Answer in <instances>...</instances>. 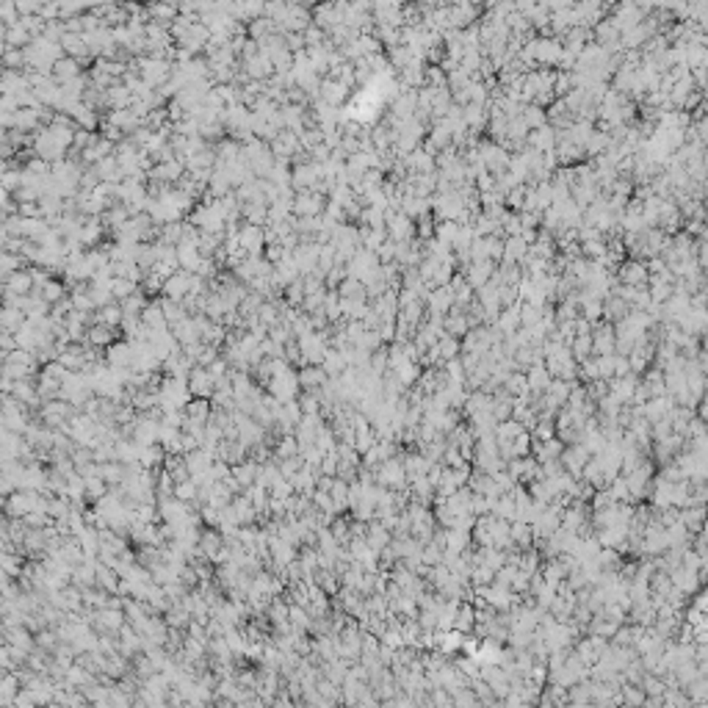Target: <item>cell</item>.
<instances>
[{"label":"cell","instance_id":"6da1fadb","mask_svg":"<svg viewBox=\"0 0 708 708\" xmlns=\"http://www.w3.org/2000/svg\"><path fill=\"white\" fill-rule=\"evenodd\" d=\"M528 47H531V58H534L537 69L559 67V58H562V42L559 39H553V36H534V39H528Z\"/></svg>","mask_w":708,"mask_h":708},{"label":"cell","instance_id":"7a4b0ae2","mask_svg":"<svg viewBox=\"0 0 708 708\" xmlns=\"http://www.w3.org/2000/svg\"><path fill=\"white\" fill-rule=\"evenodd\" d=\"M324 208H327V197L313 194V191H296V197L291 202L293 219H316L324 214Z\"/></svg>","mask_w":708,"mask_h":708},{"label":"cell","instance_id":"3957f363","mask_svg":"<svg viewBox=\"0 0 708 708\" xmlns=\"http://www.w3.org/2000/svg\"><path fill=\"white\" fill-rule=\"evenodd\" d=\"M374 271H379V257L374 252H365V249H357L346 263V277L360 279V282H365Z\"/></svg>","mask_w":708,"mask_h":708},{"label":"cell","instance_id":"277c9868","mask_svg":"<svg viewBox=\"0 0 708 708\" xmlns=\"http://www.w3.org/2000/svg\"><path fill=\"white\" fill-rule=\"evenodd\" d=\"M614 277H617L620 285H628V288H648V279H650L648 266L642 260H623L617 266Z\"/></svg>","mask_w":708,"mask_h":708},{"label":"cell","instance_id":"5b68a950","mask_svg":"<svg viewBox=\"0 0 708 708\" xmlns=\"http://www.w3.org/2000/svg\"><path fill=\"white\" fill-rule=\"evenodd\" d=\"M424 307H426V316H435V318H446V313H451L454 307V296H451V288H429L426 299H424Z\"/></svg>","mask_w":708,"mask_h":708},{"label":"cell","instance_id":"8992f818","mask_svg":"<svg viewBox=\"0 0 708 708\" xmlns=\"http://www.w3.org/2000/svg\"><path fill=\"white\" fill-rule=\"evenodd\" d=\"M108 365L116 368V371H128V368H136V346L130 340H116L108 346V354H105Z\"/></svg>","mask_w":708,"mask_h":708},{"label":"cell","instance_id":"52a82bcc","mask_svg":"<svg viewBox=\"0 0 708 708\" xmlns=\"http://www.w3.org/2000/svg\"><path fill=\"white\" fill-rule=\"evenodd\" d=\"M385 230L393 243H404L415 238V222H410L404 214H385Z\"/></svg>","mask_w":708,"mask_h":708},{"label":"cell","instance_id":"ba28073f","mask_svg":"<svg viewBox=\"0 0 708 708\" xmlns=\"http://www.w3.org/2000/svg\"><path fill=\"white\" fill-rule=\"evenodd\" d=\"M592 357H603V354H614V324L609 321H598L592 327Z\"/></svg>","mask_w":708,"mask_h":708},{"label":"cell","instance_id":"9c48e42d","mask_svg":"<svg viewBox=\"0 0 708 708\" xmlns=\"http://www.w3.org/2000/svg\"><path fill=\"white\" fill-rule=\"evenodd\" d=\"M268 390H271V396L279 399V402H293V396H296V390H299V379H296V374H293L291 368H285L282 374H277V377L268 379Z\"/></svg>","mask_w":708,"mask_h":708},{"label":"cell","instance_id":"30bf717a","mask_svg":"<svg viewBox=\"0 0 708 708\" xmlns=\"http://www.w3.org/2000/svg\"><path fill=\"white\" fill-rule=\"evenodd\" d=\"M495 266L498 263H490V260H481V263H468L465 268H460L457 274H463V279L471 285L473 291L476 288H481V285H487L490 279H492V271H495Z\"/></svg>","mask_w":708,"mask_h":708},{"label":"cell","instance_id":"8fae6325","mask_svg":"<svg viewBox=\"0 0 708 708\" xmlns=\"http://www.w3.org/2000/svg\"><path fill=\"white\" fill-rule=\"evenodd\" d=\"M346 97H349V89H346L343 83H338V80H332V78H324V80H321V86H318V103H324V105H329V108H340Z\"/></svg>","mask_w":708,"mask_h":708},{"label":"cell","instance_id":"7c38bea8","mask_svg":"<svg viewBox=\"0 0 708 708\" xmlns=\"http://www.w3.org/2000/svg\"><path fill=\"white\" fill-rule=\"evenodd\" d=\"M191 293V274L189 271H175L166 282H164V296L166 299H175V302H183L186 296Z\"/></svg>","mask_w":708,"mask_h":708},{"label":"cell","instance_id":"4fadbf2b","mask_svg":"<svg viewBox=\"0 0 708 708\" xmlns=\"http://www.w3.org/2000/svg\"><path fill=\"white\" fill-rule=\"evenodd\" d=\"M526 147H531V150H537V153H551V150L556 147V130H553L551 125H542V128H537V130H528Z\"/></svg>","mask_w":708,"mask_h":708},{"label":"cell","instance_id":"5bb4252c","mask_svg":"<svg viewBox=\"0 0 708 708\" xmlns=\"http://www.w3.org/2000/svg\"><path fill=\"white\" fill-rule=\"evenodd\" d=\"M404 166H407L410 175H435V172H438V169H435V155H429L424 147H418L415 153H410V155L404 158Z\"/></svg>","mask_w":708,"mask_h":708},{"label":"cell","instance_id":"9a60e30c","mask_svg":"<svg viewBox=\"0 0 708 708\" xmlns=\"http://www.w3.org/2000/svg\"><path fill=\"white\" fill-rule=\"evenodd\" d=\"M443 332L451 335V338H457V340H463V338L471 332V324H468L465 310L451 307V313H446V318H443Z\"/></svg>","mask_w":708,"mask_h":708},{"label":"cell","instance_id":"2e32d148","mask_svg":"<svg viewBox=\"0 0 708 708\" xmlns=\"http://www.w3.org/2000/svg\"><path fill=\"white\" fill-rule=\"evenodd\" d=\"M186 388H189V393L205 399L214 390V379H211L208 368H191V374L186 377Z\"/></svg>","mask_w":708,"mask_h":708},{"label":"cell","instance_id":"e0dca14e","mask_svg":"<svg viewBox=\"0 0 708 708\" xmlns=\"http://www.w3.org/2000/svg\"><path fill=\"white\" fill-rule=\"evenodd\" d=\"M299 379V388H304V390H310V393H316V390H321L324 385H327V374H324V368L321 365H304L302 368V374L296 377Z\"/></svg>","mask_w":708,"mask_h":708},{"label":"cell","instance_id":"ac0fdd59","mask_svg":"<svg viewBox=\"0 0 708 708\" xmlns=\"http://www.w3.org/2000/svg\"><path fill=\"white\" fill-rule=\"evenodd\" d=\"M53 80L61 86V83H69V80H75V78H80V61H75V58H58L55 64H53Z\"/></svg>","mask_w":708,"mask_h":708},{"label":"cell","instance_id":"d6986e66","mask_svg":"<svg viewBox=\"0 0 708 708\" xmlns=\"http://www.w3.org/2000/svg\"><path fill=\"white\" fill-rule=\"evenodd\" d=\"M86 343L94 349H108L111 343H116V329L103 327V324H92L86 329Z\"/></svg>","mask_w":708,"mask_h":708},{"label":"cell","instance_id":"ffe728a7","mask_svg":"<svg viewBox=\"0 0 708 708\" xmlns=\"http://www.w3.org/2000/svg\"><path fill=\"white\" fill-rule=\"evenodd\" d=\"M526 254H528V246L523 243V238H503L501 263H506V266H520Z\"/></svg>","mask_w":708,"mask_h":708},{"label":"cell","instance_id":"44dd1931","mask_svg":"<svg viewBox=\"0 0 708 708\" xmlns=\"http://www.w3.org/2000/svg\"><path fill=\"white\" fill-rule=\"evenodd\" d=\"M551 374L545 371V365H534V368H528L526 371V385H528V393H534V396H542L548 388H551Z\"/></svg>","mask_w":708,"mask_h":708},{"label":"cell","instance_id":"7402d4cb","mask_svg":"<svg viewBox=\"0 0 708 708\" xmlns=\"http://www.w3.org/2000/svg\"><path fill=\"white\" fill-rule=\"evenodd\" d=\"M108 125H114V128H119L122 133H133V130H139L141 128V119L130 111V108H119V111H111V116H108Z\"/></svg>","mask_w":708,"mask_h":708},{"label":"cell","instance_id":"603a6c76","mask_svg":"<svg viewBox=\"0 0 708 708\" xmlns=\"http://www.w3.org/2000/svg\"><path fill=\"white\" fill-rule=\"evenodd\" d=\"M628 313H631V307H628L623 299H617V296H612V293L603 299V321L617 324V321H623Z\"/></svg>","mask_w":708,"mask_h":708},{"label":"cell","instance_id":"cb8c5ba5","mask_svg":"<svg viewBox=\"0 0 708 708\" xmlns=\"http://www.w3.org/2000/svg\"><path fill=\"white\" fill-rule=\"evenodd\" d=\"M335 293H338L340 299H349V302H368V296H365V285H363L360 279H352V277H346V279L335 288Z\"/></svg>","mask_w":708,"mask_h":708},{"label":"cell","instance_id":"d4e9b609","mask_svg":"<svg viewBox=\"0 0 708 708\" xmlns=\"http://www.w3.org/2000/svg\"><path fill=\"white\" fill-rule=\"evenodd\" d=\"M385 58H388L390 67H396V69L402 72V69H407L418 55H413V50H410L407 44H396V47H388V55H385Z\"/></svg>","mask_w":708,"mask_h":708},{"label":"cell","instance_id":"484cf974","mask_svg":"<svg viewBox=\"0 0 708 708\" xmlns=\"http://www.w3.org/2000/svg\"><path fill=\"white\" fill-rule=\"evenodd\" d=\"M161 302V313H164V318H166V324H169V329L175 327V324H180L183 318H189V313H186V307H183V302H175V299H158Z\"/></svg>","mask_w":708,"mask_h":708},{"label":"cell","instance_id":"4316f807","mask_svg":"<svg viewBox=\"0 0 708 708\" xmlns=\"http://www.w3.org/2000/svg\"><path fill=\"white\" fill-rule=\"evenodd\" d=\"M122 310H119V304L116 302H111V304H105V307H100L97 313H94V324H103V327H111V329H116L119 324H122Z\"/></svg>","mask_w":708,"mask_h":708},{"label":"cell","instance_id":"83f0119b","mask_svg":"<svg viewBox=\"0 0 708 708\" xmlns=\"http://www.w3.org/2000/svg\"><path fill=\"white\" fill-rule=\"evenodd\" d=\"M435 354H438V363H449L454 357H460V340L451 338V335H443L438 343H435Z\"/></svg>","mask_w":708,"mask_h":708},{"label":"cell","instance_id":"f1b7e54d","mask_svg":"<svg viewBox=\"0 0 708 708\" xmlns=\"http://www.w3.org/2000/svg\"><path fill=\"white\" fill-rule=\"evenodd\" d=\"M520 122L528 128V130H537L542 125H548V116H545V108H537V105H523L520 108Z\"/></svg>","mask_w":708,"mask_h":708},{"label":"cell","instance_id":"f546056e","mask_svg":"<svg viewBox=\"0 0 708 708\" xmlns=\"http://www.w3.org/2000/svg\"><path fill=\"white\" fill-rule=\"evenodd\" d=\"M321 368H324L327 377H340V374L346 371V360H343L340 352L327 349V354H324V360H321Z\"/></svg>","mask_w":708,"mask_h":708},{"label":"cell","instance_id":"4dcf8cb0","mask_svg":"<svg viewBox=\"0 0 708 708\" xmlns=\"http://www.w3.org/2000/svg\"><path fill=\"white\" fill-rule=\"evenodd\" d=\"M567 349H570V354H573L576 363H584V360L592 357V338H589V335H578V338L570 340Z\"/></svg>","mask_w":708,"mask_h":708},{"label":"cell","instance_id":"1f68e13d","mask_svg":"<svg viewBox=\"0 0 708 708\" xmlns=\"http://www.w3.org/2000/svg\"><path fill=\"white\" fill-rule=\"evenodd\" d=\"M8 288L14 296H28L31 288H33V279H31V271H14L8 277Z\"/></svg>","mask_w":708,"mask_h":708},{"label":"cell","instance_id":"d6a6232c","mask_svg":"<svg viewBox=\"0 0 708 708\" xmlns=\"http://www.w3.org/2000/svg\"><path fill=\"white\" fill-rule=\"evenodd\" d=\"M111 296H114V302H122V299H128V296H133L136 291H139V285L136 282H130V279H122V277H111Z\"/></svg>","mask_w":708,"mask_h":708},{"label":"cell","instance_id":"836d02e7","mask_svg":"<svg viewBox=\"0 0 708 708\" xmlns=\"http://www.w3.org/2000/svg\"><path fill=\"white\" fill-rule=\"evenodd\" d=\"M39 296L44 299V304H47V307H50V304H61V299H64V285H61V282H53V279H47V282L42 285Z\"/></svg>","mask_w":708,"mask_h":708},{"label":"cell","instance_id":"e575fe53","mask_svg":"<svg viewBox=\"0 0 708 708\" xmlns=\"http://www.w3.org/2000/svg\"><path fill=\"white\" fill-rule=\"evenodd\" d=\"M570 92H573V75L570 72H556V78H553V97L562 100Z\"/></svg>","mask_w":708,"mask_h":708},{"label":"cell","instance_id":"d590c367","mask_svg":"<svg viewBox=\"0 0 708 708\" xmlns=\"http://www.w3.org/2000/svg\"><path fill=\"white\" fill-rule=\"evenodd\" d=\"M457 230H460V225L457 222H435V238L438 241H443V243H454V238H457Z\"/></svg>","mask_w":708,"mask_h":708},{"label":"cell","instance_id":"8d00e7d4","mask_svg":"<svg viewBox=\"0 0 708 708\" xmlns=\"http://www.w3.org/2000/svg\"><path fill=\"white\" fill-rule=\"evenodd\" d=\"M520 327H537L539 318H542V307H534V304H520Z\"/></svg>","mask_w":708,"mask_h":708},{"label":"cell","instance_id":"74e56055","mask_svg":"<svg viewBox=\"0 0 708 708\" xmlns=\"http://www.w3.org/2000/svg\"><path fill=\"white\" fill-rule=\"evenodd\" d=\"M0 186H3L6 191L22 189V172H6V175H0Z\"/></svg>","mask_w":708,"mask_h":708},{"label":"cell","instance_id":"f35d334b","mask_svg":"<svg viewBox=\"0 0 708 708\" xmlns=\"http://www.w3.org/2000/svg\"><path fill=\"white\" fill-rule=\"evenodd\" d=\"M22 61H25V53L17 50V47L3 50V55H0V64H6V67H17V64H22Z\"/></svg>","mask_w":708,"mask_h":708},{"label":"cell","instance_id":"ab89813d","mask_svg":"<svg viewBox=\"0 0 708 708\" xmlns=\"http://www.w3.org/2000/svg\"><path fill=\"white\" fill-rule=\"evenodd\" d=\"M189 415H191V421H200V426H202L205 418H208V404L205 402H191L189 404Z\"/></svg>","mask_w":708,"mask_h":708},{"label":"cell","instance_id":"60d3db41","mask_svg":"<svg viewBox=\"0 0 708 708\" xmlns=\"http://www.w3.org/2000/svg\"><path fill=\"white\" fill-rule=\"evenodd\" d=\"M385 542H388V534H385V528L374 526V528H371V534H368V545H371V548H385Z\"/></svg>","mask_w":708,"mask_h":708},{"label":"cell","instance_id":"b9f144b4","mask_svg":"<svg viewBox=\"0 0 708 708\" xmlns=\"http://www.w3.org/2000/svg\"><path fill=\"white\" fill-rule=\"evenodd\" d=\"M0 310H3V307H0Z\"/></svg>","mask_w":708,"mask_h":708}]
</instances>
